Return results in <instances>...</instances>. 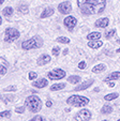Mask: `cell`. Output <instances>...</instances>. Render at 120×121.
Returning <instances> with one entry per match:
<instances>
[{"mask_svg": "<svg viewBox=\"0 0 120 121\" xmlns=\"http://www.w3.org/2000/svg\"><path fill=\"white\" fill-rule=\"evenodd\" d=\"M0 116H1V118H9V117H11V112L10 110H4V112L0 114Z\"/></svg>", "mask_w": 120, "mask_h": 121, "instance_id": "d4e9b609", "label": "cell"}, {"mask_svg": "<svg viewBox=\"0 0 120 121\" xmlns=\"http://www.w3.org/2000/svg\"><path fill=\"white\" fill-rule=\"evenodd\" d=\"M52 105H53V104H52V102H50V101H48V102L46 103V106H47V107H50Z\"/></svg>", "mask_w": 120, "mask_h": 121, "instance_id": "d590c367", "label": "cell"}, {"mask_svg": "<svg viewBox=\"0 0 120 121\" xmlns=\"http://www.w3.org/2000/svg\"><path fill=\"white\" fill-rule=\"evenodd\" d=\"M5 73H7V68L1 64V66H0V74H1V76H3L5 75Z\"/></svg>", "mask_w": 120, "mask_h": 121, "instance_id": "f546056e", "label": "cell"}, {"mask_svg": "<svg viewBox=\"0 0 120 121\" xmlns=\"http://www.w3.org/2000/svg\"><path fill=\"white\" fill-rule=\"evenodd\" d=\"M5 91H15L16 90V87L15 86H10V87H7L5 88Z\"/></svg>", "mask_w": 120, "mask_h": 121, "instance_id": "836d02e7", "label": "cell"}, {"mask_svg": "<svg viewBox=\"0 0 120 121\" xmlns=\"http://www.w3.org/2000/svg\"><path fill=\"white\" fill-rule=\"evenodd\" d=\"M106 69V65L105 64H98V65H95L94 68L92 69V72L93 73H100V72H103Z\"/></svg>", "mask_w": 120, "mask_h": 121, "instance_id": "ac0fdd59", "label": "cell"}, {"mask_svg": "<svg viewBox=\"0 0 120 121\" xmlns=\"http://www.w3.org/2000/svg\"><path fill=\"white\" fill-rule=\"evenodd\" d=\"M103 45V42H101L100 40H95V41H91L88 42V46L90 48H93V49H97V48H100Z\"/></svg>", "mask_w": 120, "mask_h": 121, "instance_id": "5bb4252c", "label": "cell"}, {"mask_svg": "<svg viewBox=\"0 0 120 121\" xmlns=\"http://www.w3.org/2000/svg\"><path fill=\"white\" fill-rule=\"evenodd\" d=\"M2 14L4 16H11L12 14H13V9H12V8H10V7L4 8V9L2 10Z\"/></svg>", "mask_w": 120, "mask_h": 121, "instance_id": "7402d4cb", "label": "cell"}, {"mask_svg": "<svg viewBox=\"0 0 120 121\" xmlns=\"http://www.w3.org/2000/svg\"><path fill=\"white\" fill-rule=\"evenodd\" d=\"M120 78V72H114V73L109 74L106 78L105 82H109V80H115V79H119Z\"/></svg>", "mask_w": 120, "mask_h": 121, "instance_id": "e0dca14e", "label": "cell"}, {"mask_svg": "<svg viewBox=\"0 0 120 121\" xmlns=\"http://www.w3.org/2000/svg\"><path fill=\"white\" fill-rule=\"evenodd\" d=\"M47 84H48L47 80H46L45 78H42V79H40V80L34 82L32 85H33L34 87H36V88H44V87H46V86H47Z\"/></svg>", "mask_w": 120, "mask_h": 121, "instance_id": "4fadbf2b", "label": "cell"}, {"mask_svg": "<svg viewBox=\"0 0 120 121\" xmlns=\"http://www.w3.org/2000/svg\"><path fill=\"white\" fill-rule=\"evenodd\" d=\"M54 9L53 8H46L45 10H44L43 12H42L41 14V18H45V17H49V16H52L53 14H54Z\"/></svg>", "mask_w": 120, "mask_h": 121, "instance_id": "9a60e30c", "label": "cell"}, {"mask_svg": "<svg viewBox=\"0 0 120 121\" xmlns=\"http://www.w3.org/2000/svg\"><path fill=\"white\" fill-rule=\"evenodd\" d=\"M115 86V84L114 82H109V87H114Z\"/></svg>", "mask_w": 120, "mask_h": 121, "instance_id": "8d00e7d4", "label": "cell"}, {"mask_svg": "<svg viewBox=\"0 0 120 121\" xmlns=\"http://www.w3.org/2000/svg\"><path fill=\"white\" fill-rule=\"evenodd\" d=\"M58 10L61 14H69L72 11V4L69 1H63L58 5Z\"/></svg>", "mask_w": 120, "mask_h": 121, "instance_id": "9c48e42d", "label": "cell"}, {"mask_svg": "<svg viewBox=\"0 0 120 121\" xmlns=\"http://www.w3.org/2000/svg\"><path fill=\"white\" fill-rule=\"evenodd\" d=\"M42 45H43V40H42V38L40 37V35H36V37L31 38V39L28 40V41L23 42L22 47H23V49L28 50V49H31V48H40Z\"/></svg>", "mask_w": 120, "mask_h": 121, "instance_id": "3957f363", "label": "cell"}, {"mask_svg": "<svg viewBox=\"0 0 120 121\" xmlns=\"http://www.w3.org/2000/svg\"><path fill=\"white\" fill-rule=\"evenodd\" d=\"M36 76H38L36 73H34V72H30L29 73V79H36Z\"/></svg>", "mask_w": 120, "mask_h": 121, "instance_id": "1f68e13d", "label": "cell"}, {"mask_svg": "<svg viewBox=\"0 0 120 121\" xmlns=\"http://www.w3.org/2000/svg\"><path fill=\"white\" fill-rule=\"evenodd\" d=\"M1 100H2L3 102H9V101H12V100H13V96H11V95H8V96H1Z\"/></svg>", "mask_w": 120, "mask_h": 121, "instance_id": "4dcf8cb0", "label": "cell"}, {"mask_svg": "<svg viewBox=\"0 0 120 121\" xmlns=\"http://www.w3.org/2000/svg\"><path fill=\"white\" fill-rule=\"evenodd\" d=\"M68 80L72 84H77V82H80V76H77V75H73V76H70L68 78Z\"/></svg>", "mask_w": 120, "mask_h": 121, "instance_id": "ffe728a7", "label": "cell"}, {"mask_svg": "<svg viewBox=\"0 0 120 121\" xmlns=\"http://www.w3.org/2000/svg\"><path fill=\"white\" fill-rule=\"evenodd\" d=\"M76 24H77V21L75 17H73V16H68V17H66L63 21V25L66 26L67 29L70 30V31H72V30L74 29Z\"/></svg>", "mask_w": 120, "mask_h": 121, "instance_id": "ba28073f", "label": "cell"}, {"mask_svg": "<svg viewBox=\"0 0 120 121\" xmlns=\"http://www.w3.org/2000/svg\"><path fill=\"white\" fill-rule=\"evenodd\" d=\"M24 110H25V107H17L16 108V112H24Z\"/></svg>", "mask_w": 120, "mask_h": 121, "instance_id": "e575fe53", "label": "cell"}, {"mask_svg": "<svg viewBox=\"0 0 120 121\" xmlns=\"http://www.w3.org/2000/svg\"><path fill=\"white\" fill-rule=\"evenodd\" d=\"M3 2H4V0H0V4H1V5H2Z\"/></svg>", "mask_w": 120, "mask_h": 121, "instance_id": "74e56055", "label": "cell"}, {"mask_svg": "<svg viewBox=\"0 0 120 121\" xmlns=\"http://www.w3.org/2000/svg\"><path fill=\"white\" fill-rule=\"evenodd\" d=\"M49 61H50V57L48 55H46V54H44V55H41L39 57V59L36 60V63H38V65H45Z\"/></svg>", "mask_w": 120, "mask_h": 121, "instance_id": "30bf717a", "label": "cell"}, {"mask_svg": "<svg viewBox=\"0 0 120 121\" xmlns=\"http://www.w3.org/2000/svg\"><path fill=\"white\" fill-rule=\"evenodd\" d=\"M67 103L69 105L77 106V107H82V106H86L89 103V99L85 98V96H79V95H72L67 100Z\"/></svg>", "mask_w": 120, "mask_h": 121, "instance_id": "277c9868", "label": "cell"}, {"mask_svg": "<svg viewBox=\"0 0 120 121\" xmlns=\"http://www.w3.org/2000/svg\"><path fill=\"white\" fill-rule=\"evenodd\" d=\"M118 98V93H111V94H107V95H105V100L106 101H111L114 100V99H117Z\"/></svg>", "mask_w": 120, "mask_h": 121, "instance_id": "cb8c5ba5", "label": "cell"}, {"mask_svg": "<svg viewBox=\"0 0 120 121\" xmlns=\"http://www.w3.org/2000/svg\"><path fill=\"white\" fill-rule=\"evenodd\" d=\"M101 38V33L100 32H91L87 35V39L89 41H95V40H99Z\"/></svg>", "mask_w": 120, "mask_h": 121, "instance_id": "2e32d148", "label": "cell"}, {"mask_svg": "<svg viewBox=\"0 0 120 121\" xmlns=\"http://www.w3.org/2000/svg\"><path fill=\"white\" fill-rule=\"evenodd\" d=\"M18 11L23 12V13H27L28 12V7L26 4H21L19 5V8H18Z\"/></svg>", "mask_w": 120, "mask_h": 121, "instance_id": "484cf974", "label": "cell"}, {"mask_svg": "<svg viewBox=\"0 0 120 121\" xmlns=\"http://www.w3.org/2000/svg\"><path fill=\"white\" fill-rule=\"evenodd\" d=\"M117 43H119V44H120V40H118V41H117Z\"/></svg>", "mask_w": 120, "mask_h": 121, "instance_id": "ab89813d", "label": "cell"}, {"mask_svg": "<svg viewBox=\"0 0 120 121\" xmlns=\"http://www.w3.org/2000/svg\"><path fill=\"white\" fill-rule=\"evenodd\" d=\"M52 53H53V55H54V56H56V57H57V56H58L59 54H60V48H59L58 46H55V47L53 48Z\"/></svg>", "mask_w": 120, "mask_h": 121, "instance_id": "83f0119b", "label": "cell"}, {"mask_svg": "<svg viewBox=\"0 0 120 121\" xmlns=\"http://www.w3.org/2000/svg\"><path fill=\"white\" fill-rule=\"evenodd\" d=\"M111 112H113V107L111 105H104L102 107V109H101L102 114H111Z\"/></svg>", "mask_w": 120, "mask_h": 121, "instance_id": "44dd1931", "label": "cell"}, {"mask_svg": "<svg viewBox=\"0 0 120 121\" xmlns=\"http://www.w3.org/2000/svg\"><path fill=\"white\" fill-rule=\"evenodd\" d=\"M115 33H116V30H115V29L109 30V31L107 32V33H105V38H106V39H111V38L113 37V35H114Z\"/></svg>", "mask_w": 120, "mask_h": 121, "instance_id": "4316f807", "label": "cell"}, {"mask_svg": "<svg viewBox=\"0 0 120 121\" xmlns=\"http://www.w3.org/2000/svg\"><path fill=\"white\" fill-rule=\"evenodd\" d=\"M108 23H109V21L107 17H102V18H99L95 22L94 26L95 27H99V28H105L108 26Z\"/></svg>", "mask_w": 120, "mask_h": 121, "instance_id": "8fae6325", "label": "cell"}, {"mask_svg": "<svg viewBox=\"0 0 120 121\" xmlns=\"http://www.w3.org/2000/svg\"><path fill=\"white\" fill-rule=\"evenodd\" d=\"M19 38V31L15 28H8L4 32V41L13 42Z\"/></svg>", "mask_w": 120, "mask_h": 121, "instance_id": "5b68a950", "label": "cell"}, {"mask_svg": "<svg viewBox=\"0 0 120 121\" xmlns=\"http://www.w3.org/2000/svg\"><path fill=\"white\" fill-rule=\"evenodd\" d=\"M103 121H108V120H103Z\"/></svg>", "mask_w": 120, "mask_h": 121, "instance_id": "60d3db41", "label": "cell"}, {"mask_svg": "<svg viewBox=\"0 0 120 121\" xmlns=\"http://www.w3.org/2000/svg\"><path fill=\"white\" fill-rule=\"evenodd\" d=\"M116 52H117V53H120V48H118V49L116 50Z\"/></svg>", "mask_w": 120, "mask_h": 121, "instance_id": "f35d334b", "label": "cell"}, {"mask_svg": "<svg viewBox=\"0 0 120 121\" xmlns=\"http://www.w3.org/2000/svg\"><path fill=\"white\" fill-rule=\"evenodd\" d=\"M92 84H93V79L86 80V82H84L82 85L77 86V87L75 88V91H79V90H85V89H87L88 87H90Z\"/></svg>", "mask_w": 120, "mask_h": 121, "instance_id": "7c38bea8", "label": "cell"}, {"mask_svg": "<svg viewBox=\"0 0 120 121\" xmlns=\"http://www.w3.org/2000/svg\"><path fill=\"white\" fill-rule=\"evenodd\" d=\"M78 68L80 69V70H84V69L86 68V62H85V61L79 62V64H78Z\"/></svg>", "mask_w": 120, "mask_h": 121, "instance_id": "d6a6232c", "label": "cell"}, {"mask_svg": "<svg viewBox=\"0 0 120 121\" xmlns=\"http://www.w3.org/2000/svg\"><path fill=\"white\" fill-rule=\"evenodd\" d=\"M77 4L84 15H94L105 10L106 0H77Z\"/></svg>", "mask_w": 120, "mask_h": 121, "instance_id": "6da1fadb", "label": "cell"}, {"mask_svg": "<svg viewBox=\"0 0 120 121\" xmlns=\"http://www.w3.org/2000/svg\"><path fill=\"white\" fill-rule=\"evenodd\" d=\"M56 42H58V43H62V44H68L70 43V39H68V38L66 37H59L56 39Z\"/></svg>", "mask_w": 120, "mask_h": 121, "instance_id": "603a6c76", "label": "cell"}, {"mask_svg": "<svg viewBox=\"0 0 120 121\" xmlns=\"http://www.w3.org/2000/svg\"><path fill=\"white\" fill-rule=\"evenodd\" d=\"M47 76L49 79H56V80L61 79V78H63L66 76V72L63 70H61V69H55V70H53L52 72L48 73Z\"/></svg>", "mask_w": 120, "mask_h": 121, "instance_id": "8992f818", "label": "cell"}, {"mask_svg": "<svg viewBox=\"0 0 120 121\" xmlns=\"http://www.w3.org/2000/svg\"><path fill=\"white\" fill-rule=\"evenodd\" d=\"M66 87V84H55L53 85L52 87H50V90H53V91H57V90H62L63 88Z\"/></svg>", "mask_w": 120, "mask_h": 121, "instance_id": "d6986e66", "label": "cell"}, {"mask_svg": "<svg viewBox=\"0 0 120 121\" xmlns=\"http://www.w3.org/2000/svg\"><path fill=\"white\" fill-rule=\"evenodd\" d=\"M118 121H120V119H119V120H118Z\"/></svg>", "mask_w": 120, "mask_h": 121, "instance_id": "b9f144b4", "label": "cell"}, {"mask_svg": "<svg viewBox=\"0 0 120 121\" xmlns=\"http://www.w3.org/2000/svg\"><path fill=\"white\" fill-rule=\"evenodd\" d=\"M26 106L28 107V109L32 112H38L41 110L42 108V102L38 96H29L26 99Z\"/></svg>", "mask_w": 120, "mask_h": 121, "instance_id": "7a4b0ae2", "label": "cell"}, {"mask_svg": "<svg viewBox=\"0 0 120 121\" xmlns=\"http://www.w3.org/2000/svg\"><path fill=\"white\" fill-rule=\"evenodd\" d=\"M29 121H46V120L42 116H36V117H33L31 120H29Z\"/></svg>", "mask_w": 120, "mask_h": 121, "instance_id": "f1b7e54d", "label": "cell"}, {"mask_svg": "<svg viewBox=\"0 0 120 121\" xmlns=\"http://www.w3.org/2000/svg\"><path fill=\"white\" fill-rule=\"evenodd\" d=\"M91 117V112L88 109H82L79 110L75 116V120L76 121H88Z\"/></svg>", "mask_w": 120, "mask_h": 121, "instance_id": "52a82bcc", "label": "cell"}]
</instances>
